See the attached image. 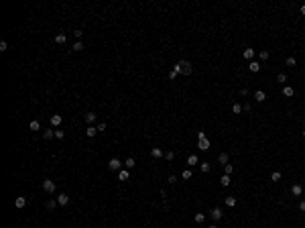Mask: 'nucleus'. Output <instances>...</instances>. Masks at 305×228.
<instances>
[{
	"instance_id": "1",
	"label": "nucleus",
	"mask_w": 305,
	"mask_h": 228,
	"mask_svg": "<svg viewBox=\"0 0 305 228\" xmlns=\"http://www.w3.org/2000/svg\"><path fill=\"white\" fill-rule=\"evenodd\" d=\"M175 69H177L179 73H183V76H191V63H189L187 59H181V61L175 65Z\"/></svg>"
},
{
	"instance_id": "2",
	"label": "nucleus",
	"mask_w": 305,
	"mask_h": 228,
	"mask_svg": "<svg viewBox=\"0 0 305 228\" xmlns=\"http://www.w3.org/2000/svg\"><path fill=\"white\" fill-rule=\"evenodd\" d=\"M108 167H110V171H120V169H122V161L116 159V157H112L110 163H108Z\"/></svg>"
},
{
	"instance_id": "3",
	"label": "nucleus",
	"mask_w": 305,
	"mask_h": 228,
	"mask_svg": "<svg viewBox=\"0 0 305 228\" xmlns=\"http://www.w3.org/2000/svg\"><path fill=\"white\" fill-rule=\"evenodd\" d=\"M43 189L47 193H53L55 191V181L53 179H43Z\"/></svg>"
},
{
	"instance_id": "4",
	"label": "nucleus",
	"mask_w": 305,
	"mask_h": 228,
	"mask_svg": "<svg viewBox=\"0 0 305 228\" xmlns=\"http://www.w3.org/2000/svg\"><path fill=\"white\" fill-rule=\"evenodd\" d=\"M210 216L214 218V220H222V208H214V210H210Z\"/></svg>"
},
{
	"instance_id": "5",
	"label": "nucleus",
	"mask_w": 305,
	"mask_h": 228,
	"mask_svg": "<svg viewBox=\"0 0 305 228\" xmlns=\"http://www.w3.org/2000/svg\"><path fill=\"white\" fill-rule=\"evenodd\" d=\"M57 204H59V206H67V204H69V196H67V193L57 196Z\"/></svg>"
},
{
	"instance_id": "6",
	"label": "nucleus",
	"mask_w": 305,
	"mask_h": 228,
	"mask_svg": "<svg viewBox=\"0 0 305 228\" xmlns=\"http://www.w3.org/2000/svg\"><path fill=\"white\" fill-rule=\"evenodd\" d=\"M248 69H250L252 73H259V71H261V63H259V61H250V63H248Z\"/></svg>"
},
{
	"instance_id": "7",
	"label": "nucleus",
	"mask_w": 305,
	"mask_h": 228,
	"mask_svg": "<svg viewBox=\"0 0 305 228\" xmlns=\"http://www.w3.org/2000/svg\"><path fill=\"white\" fill-rule=\"evenodd\" d=\"M197 147H199L201 151H208V149H210V138H199Z\"/></svg>"
},
{
	"instance_id": "8",
	"label": "nucleus",
	"mask_w": 305,
	"mask_h": 228,
	"mask_svg": "<svg viewBox=\"0 0 305 228\" xmlns=\"http://www.w3.org/2000/svg\"><path fill=\"white\" fill-rule=\"evenodd\" d=\"M118 179H120V181H126V179H130V173H128V169H120V171H118Z\"/></svg>"
},
{
	"instance_id": "9",
	"label": "nucleus",
	"mask_w": 305,
	"mask_h": 228,
	"mask_svg": "<svg viewBox=\"0 0 305 228\" xmlns=\"http://www.w3.org/2000/svg\"><path fill=\"white\" fill-rule=\"evenodd\" d=\"M14 206H16V208H25V206H27V198H25V196H18V198L14 200Z\"/></svg>"
},
{
	"instance_id": "10",
	"label": "nucleus",
	"mask_w": 305,
	"mask_h": 228,
	"mask_svg": "<svg viewBox=\"0 0 305 228\" xmlns=\"http://www.w3.org/2000/svg\"><path fill=\"white\" fill-rule=\"evenodd\" d=\"M61 120H63V118H61V114H53V116H51V124H53V126H59V124H61Z\"/></svg>"
},
{
	"instance_id": "11",
	"label": "nucleus",
	"mask_w": 305,
	"mask_h": 228,
	"mask_svg": "<svg viewBox=\"0 0 305 228\" xmlns=\"http://www.w3.org/2000/svg\"><path fill=\"white\" fill-rule=\"evenodd\" d=\"M197 163H199L197 155H189V157H187V165H189V167H193V165H197Z\"/></svg>"
},
{
	"instance_id": "12",
	"label": "nucleus",
	"mask_w": 305,
	"mask_h": 228,
	"mask_svg": "<svg viewBox=\"0 0 305 228\" xmlns=\"http://www.w3.org/2000/svg\"><path fill=\"white\" fill-rule=\"evenodd\" d=\"M291 193H293V196H301V193H303V187H301L299 183H295V185L291 187Z\"/></svg>"
},
{
	"instance_id": "13",
	"label": "nucleus",
	"mask_w": 305,
	"mask_h": 228,
	"mask_svg": "<svg viewBox=\"0 0 305 228\" xmlns=\"http://www.w3.org/2000/svg\"><path fill=\"white\" fill-rule=\"evenodd\" d=\"M254 98H256V102H264V100H266V94L262 90H256L254 92Z\"/></svg>"
},
{
	"instance_id": "14",
	"label": "nucleus",
	"mask_w": 305,
	"mask_h": 228,
	"mask_svg": "<svg viewBox=\"0 0 305 228\" xmlns=\"http://www.w3.org/2000/svg\"><path fill=\"white\" fill-rule=\"evenodd\" d=\"M84 118H86L87 124L92 126V124H94V120H96V114H94V112H86V116H84Z\"/></svg>"
},
{
	"instance_id": "15",
	"label": "nucleus",
	"mask_w": 305,
	"mask_h": 228,
	"mask_svg": "<svg viewBox=\"0 0 305 228\" xmlns=\"http://www.w3.org/2000/svg\"><path fill=\"white\" fill-rule=\"evenodd\" d=\"M67 41V37L63 35V33H59V35H55V43H59V45H63Z\"/></svg>"
},
{
	"instance_id": "16",
	"label": "nucleus",
	"mask_w": 305,
	"mask_h": 228,
	"mask_svg": "<svg viewBox=\"0 0 305 228\" xmlns=\"http://www.w3.org/2000/svg\"><path fill=\"white\" fill-rule=\"evenodd\" d=\"M244 57H246V59H252V57H254V49H252V47H246V49H244Z\"/></svg>"
},
{
	"instance_id": "17",
	"label": "nucleus",
	"mask_w": 305,
	"mask_h": 228,
	"mask_svg": "<svg viewBox=\"0 0 305 228\" xmlns=\"http://www.w3.org/2000/svg\"><path fill=\"white\" fill-rule=\"evenodd\" d=\"M151 155H153V157H155V159H161V157H163V151H161V149H159V147H155V149H153V151H151Z\"/></svg>"
},
{
	"instance_id": "18",
	"label": "nucleus",
	"mask_w": 305,
	"mask_h": 228,
	"mask_svg": "<svg viewBox=\"0 0 305 228\" xmlns=\"http://www.w3.org/2000/svg\"><path fill=\"white\" fill-rule=\"evenodd\" d=\"M228 159H230V157H228V153H220L218 161L222 163V165H228Z\"/></svg>"
},
{
	"instance_id": "19",
	"label": "nucleus",
	"mask_w": 305,
	"mask_h": 228,
	"mask_svg": "<svg viewBox=\"0 0 305 228\" xmlns=\"http://www.w3.org/2000/svg\"><path fill=\"white\" fill-rule=\"evenodd\" d=\"M283 94H285V96H287V98H291V96H293V94H295V90H293V88H291V86H285V88H283Z\"/></svg>"
},
{
	"instance_id": "20",
	"label": "nucleus",
	"mask_w": 305,
	"mask_h": 228,
	"mask_svg": "<svg viewBox=\"0 0 305 228\" xmlns=\"http://www.w3.org/2000/svg\"><path fill=\"white\" fill-rule=\"evenodd\" d=\"M86 135H87V137H96V135H98V128H94V126H87V128H86Z\"/></svg>"
},
{
	"instance_id": "21",
	"label": "nucleus",
	"mask_w": 305,
	"mask_h": 228,
	"mask_svg": "<svg viewBox=\"0 0 305 228\" xmlns=\"http://www.w3.org/2000/svg\"><path fill=\"white\" fill-rule=\"evenodd\" d=\"M29 128H31V131H39V128H41V124H39V120H31V124H29Z\"/></svg>"
},
{
	"instance_id": "22",
	"label": "nucleus",
	"mask_w": 305,
	"mask_h": 228,
	"mask_svg": "<svg viewBox=\"0 0 305 228\" xmlns=\"http://www.w3.org/2000/svg\"><path fill=\"white\" fill-rule=\"evenodd\" d=\"M226 206H230V208L236 206V198H234V196H228V198H226Z\"/></svg>"
},
{
	"instance_id": "23",
	"label": "nucleus",
	"mask_w": 305,
	"mask_h": 228,
	"mask_svg": "<svg viewBox=\"0 0 305 228\" xmlns=\"http://www.w3.org/2000/svg\"><path fill=\"white\" fill-rule=\"evenodd\" d=\"M57 206H59V204H57V200H49V202H47V210H55Z\"/></svg>"
},
{
	"instance_id": "24",
	"label": "nucleus",
	"mask_w": 305,
	"mask_h": 228,
	"mask_svg": "<svg viewBox=\"0 0 305 228\" xmlns=\"http://www.w3.org/2000/svg\"><path fill=\"white\" fill-rule=\"evenodd\" d=\"M193 220H195V222H197V224H201V222H204V220H206V214H201V212H197V214H195V218H193Z\"/></svg>"
},
{
	"instance_id": "25",
	"label": "nucleus",
	"mask_w": 305,
	"mask_h": 228,
	"mask_svg": "<svg viewBox=\"0 0 305 228\" xmlns=\"http://www.w3.org/2000/svg\"><path fill=\"white\" fill-rule=\"evenodd\" d=\"M124 165H126V169H132V167H134V165H136V161H134V159H132V157H128V159H126V163H124Z\"/></svg>"
},
{
	"instance_id": "26",
	"label": "nucleus",
	"mask_w": 305,
	"mask_h": 228,
	"mask_svg": "<svg viewBox=\"0 0 305 228\" xmlns=\"http://www.w3.org/2000/svg\"><path fill=\"white\" fill-rule=\"evenodd\" d=\"M71 49H73V51H82V49H84V43H82V41H75Z\"/></svg>"
},
{
	"instance_id": "27",
	"label": "nucleus",
	"mask_w": 305,
	"mask_h": 228,
	"mask_svg": "<svg viewBox=\"0 0 305 228\" xmlns=\"http://www.w3.org/2000/svg\"><path fill=\"white\" fill-rule=\"evenodd\" d=\"M220 183L226 187V185H230V175H222V179H220Z\"/></svg>"
},
{
	"instance_id": "28",
	"label": "nucleus",
	"mask_w": 305,
	"mask_h": 228,
	"mask_svg": "<svg viewBox=\"0 0 305 228\" xmlns=\"http://www.w3.org/2000/svg\"><path fill=\"white\" fill-rule=\"evenodd\" d=\"M287 65H289V67H295V65H297V59H295V57H287Z\"/></svg>"
},
{
	"instance_id": "29",
	"label": "nucleus",
	"mask_w": 305,
	"mask_h": 228,
	"mask_svg": "<svg viewBox=\"0 0 305 228\" xmlns=\"http://www.w3.org/2000/svg\"><path fill=\"white\" fill-rule=\"evenodd\" d=\"M242 110H244V108H242L240 104H234V106H232V112H234V114H240Z\"/></svg>"
},
{
	"instance_id": "30",
	"label": "nucleus",
	"mask_w": 305,
	"mask_h": 228,
	"mask_svg": "<svg viewBox=\"0 0 305 228\" xmlns=\"http://www.w3.org/2000/svg\"><path fill=\"white\" fill-rule=\"evenodd\" d=\"M277 82L285 84V82H287V76H285V73H279V76H277Z\"/></svg>"
},
{
	"instance_id": "31",
	"label": "nucleus",
	"mask_w": 305,
	"mask_h": 228,
	"mask_svg": "<svg viewBox=\"0 0 305 228\" xmlns=\"http://www.w3.org/2000/svg\"><path fill=\"white\" fill-rule=\"evenodd\" d=\"M199 169H201L204 173H208V171H210V163H201V165H199Z\"/></svg>"
},
{
	"instance_id": "32",
	"label": "nucleus",
	"mask_w": 305,
	"mask_h": 228,
	"mask_svg": "<svg viewBox=\"0 0 305 228\" xmlns=\"http://www.w3.org/2000/svg\"><path fill=\"white\" fill-rule=\"evenodd\" d=\"M165 159H167V161H173V159H175V153H173V151L165 153Z\"/></svg>"
},
{
	"instance_id": "33",
	"label": "nucleus",
	"mask_w": 305,
	"mask_h": 228,
	"mask_svg": "<svg viewBox=\"0 0 305 228\" xmlns=\"http://www.w3.org/2000/svg\"><path fill=\"white\" fill-rule=\"evenodd\" d=\"M232 169H234V167H232L230 163H228V165H224V171H226V175H230V173H232Z\"/></svg>"
},
{
	"instance_id": "34",
	"label": "nucleus",
	"mask_w": 305,
	"mask_h": 228,
	"mask_svg": "<svg viewBox=\"0 0 305 228\" xmlns=\"http://www.w3.org/2000/svg\"><path fill=\"white\" fill-rule=\"evenodd\" d=\"M270 179H273V181H279V179H281V173H279V171H275V173L270 175Z\"/></svg>"
},
{
	"instance_id": "35",
	"label": "nucleus",
	"mask_w": 305,
	"mask_h": 228,
	"mask_svg": "<svg viewBox=\"0 0 305 228\" xmlns=\"http://www.w3.org/2000/svg\"><path fill=\"white\" fill-rule=\"evenodd\" d=\"M55 137V131H45V138H51Z\"/></svg>"
},
{
	"instance_id": "36",
	"label": "nucleus",
	"mask_w": 305,
	"mask_h": 228,
	"mask_svg": "<svg viewBox=\"0 0 305 228\" xmlns=\"http://www.w3.org/2000/svg\"><path fill=\"white\" fill-rule=\"evenodd\" d=\"M8 49V43L6 41H0V51H6Z\"/></svg>"
},
{
	"instance_id": "37",
	"label": "nucleus",
	"mask_w": 305,
	"mask_h": 228,
	"mask_svg": "<svg viewBox=\"0 0 305 228\" xmlns=\"http://www.w3.org/2000/svg\"><path fill=\"white\" fill-rule=\"evenodd\" d=\"M261 59H262V61H264V59H268V51H264V49H262V51H261Z\"/></svg>"
},
{
	"instance_id": "38",
	"label": "nucleus",
	"mask_w": 305,
	"mask_h": 228,
	"mask_svg": "<svg viewBox=\"0 0 305 228\" xmlns=\"http://www.w3.org/2000/svg\"><path fill=\"white\" fill-rule=\"evenodd\" d=\"M96 128H98V133H100V131H106V122H100Z\"/></svg>"
},
{
	"instance_id": "39",
	"label": "nucleus",
	"mask_w": 305,
	"mask_h": 228,
	"mask_svg": "<svg viewBox=\"0 0 305 228\" xmlns=\"http://www.w3.org/2000/svg\"><path fill=\"white\" fill-rule=\"evenodd\" d=\"M189 177H191V171L185 169V171H183V179H189Z\"/></svg>"
},
{
	"instance_id": "40",
	"label": "nucleus",
	"mask_w": 305,
	"mask_h": 228,
	"mask_svg": "<svg viewBox=\"0 0 305 228\" xmlns=\"http://www.w3.org/2000/svg\"><path fill=\"white\" fill-rule=\"evenodd\" d=\"M55 137H57V138H63V137H65V133H63V131H55Z\"/></svg>"
},
{
	"instance_id": "41",
	"label": "nucleus",
	"mask_w": 305,
	"mask_h": 228,
	"mask_svg": "<svg viewBox=\"0 0 305 228\" xmlns=\"http://www.w3.org/2000/svg\"><path fill=\"white\" fill-rule=\"evenodd\" d=\"M177 73H179V71H177V69H173V71L169 73V78H171V80H175V78H177Z\"/></svg>"
},
{
	"instance_id": "42",
	"label": "nucleus",
	"mask_w": 305,
	"mask_h": 228,
	"mask_svg": "<svg viewBox=\"0 0 305 228\" xmlns=\"http://www.w3.org/2000/svg\"><path fill=\"white\" fill-rule=\"evenodd\" d=\"M73 35H75V39H77V41H80V39H82V35H84V33H82V31H75V33H73Z\"/></svg>"
},
{
	"instance_id": "43",
	"label": "nucleus",
	"mask_w": 305,
	"mask_h": 228,
	"mask_svg": "<svg viewBox=\"0 0 305 228\" xmlns=\"http://www.w3.org/2000/svg\"><path fill=\"white\" fill-rule=\"evenodd\" d=\"M197 138H208V137H206V133H204V131H199V133H197Z\"/></svg>"
},
{
	"instance_id": "44",
	"label": "nucleus",
	"mask_w": 305,
	"mask_h": 228,
	"mask_svg": "<svg viewBox=\"0 0 305 228\" xmlns=\"http://www.w3.org/2000/svg\"><path fill=\"white\" fill-rule=\"evenodd\" d=\"M299 210H301V212H305V200L301 202V204H299Z\"/></svg>"
},
{
	"instance_id": "45",
	"label": "nucleus",
	"mask_w": 305,
	"mask_h": 228,
	"mask_svg": "<svg viewBox=\"0 0 305 228\" xmlns=\"http://www.w3.org/2000/svg\"><path fill=\"white\" fill-rule=\"evenodd\" d=\"M299 10H301V14H305V4L301 6V8H299Z\"/></svg>"
},
{
	"instance_id": "46",
	"label": "nucleus",
	"mask_w": 305,
	"mask_h": 228,
	"mask_svg": "<svg viewBox=\"0 0 305 228\" xmlns=\"http://www.w3.org/2000/svg\"><path fill=\"white\" fill-rule=\"evenodd\" d=\"M208 228H218V224H212V226H208Z\"/></svg>"
},
{
	"instance_id": "47",
	"label": "nucleus",
	"mask_w": 305,
	"mask_h": 228,
	"mask_svg": "<svg viewBox=\"0 0 305 228\" xmlns=\"http://www.w3.org/2000/svg\"><path fill=\"white\" fill-rule=\"evenodd\" d=\"M303 138H305V131H303Z\"/></svg>"
}]
</instances>
